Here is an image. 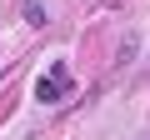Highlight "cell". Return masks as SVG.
Segmentation results:
<instances>
[{"label": "cell", "instance_id": "6da1fadb", "mask_svg": "<svg viewBox=\"0 0 150 140\" xmlns=\"http://www.w3.org/2000/svg\"><path fill=\"white\" fill-rule=\"evenodd\" d=\"M70 90H75V80H70V70H65V65L55 60V65L45 70V75L35 80V105H60V100H65Z\"/></svg>", "mask_w": 150, "mask_h": 140}, {"label": "cell", "instance_id": "7a4b0ae2", "mask_svg": "<svg viewBox=\"0 0 150 140\" xmlns=\"http://www.w3.org/2000/svg\"><path fill=\"white\" fill-rule=\"evenodd\" d=\"M135 50H140V35L130 30V35L120 40V55H115V70H130V60H135Z\"/></svg>", "mask_w": 150, "mask_h": 140}, {"label": "cell", "instance_id": "3957f363", "mask_svg": "<svg viewBox=\"0 0 150 140\" xmlns=\"http://www.w3.org/2000/svg\"><path fill=\"white\" fill-rule=\"evenodd\" d=\"M20 15H25V20H30V25H45V10H40V5H35V0H20Z\"/></svg>", "mask_w": 150, "mask_h": 140}]
</instances>
